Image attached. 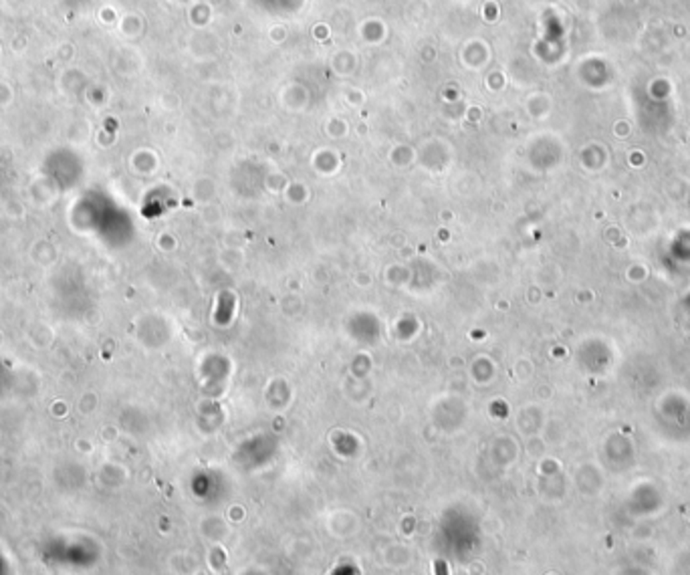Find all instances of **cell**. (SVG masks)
Segmentation results:
<instances>
[{"label": "cell", "mask_w": 690, "mask_h": 575, "mask_svg": "<svg viewBox=\"0 0 690 575\" xmlns=\"http://www.w3.org/2000/svg\"><path fill=\"white\" fill-rule=\"evenodd\" d=\"M436 575H451L448 574V565L444 561H436Z\"/></svg>", "instance_id": "obj_1"}]
</instances>
